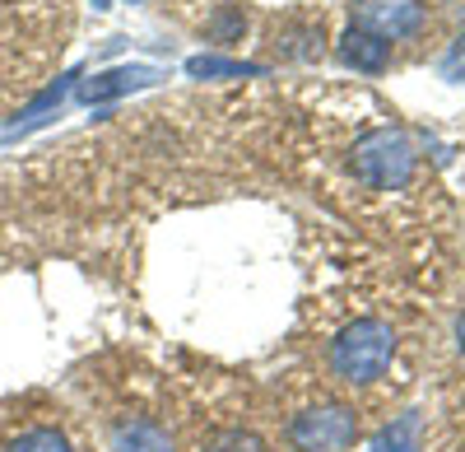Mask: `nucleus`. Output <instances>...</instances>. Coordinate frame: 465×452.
<instances>
[{"instance_id":"f257e3e1","label":"nucleus","mask_w":465,"mask_h":452,"mask_svg":"<svg viewBox=\"0 0 465 452\" xmlns=\"http://www.w3.org/2000/svg\"><path fill=\"white\" fill-rule=\"evenodd\" d=\"M396 359V331L381 317H359L349 322L335 341H331V373L349 387H368L377 383Z\"/></svg>"},{"instance_id":"f03ea898","label":"nucleus","mask_w":465,"mask_h":452,"mask_svg":"<svg viewBox=\"0 0 465 452\" xmlns=\"http://www.w3.org/2000/svg\"><path fill=\"white\" fill-rule=\"evenodd\" d=\"M354 173L377 192H396L414 177V145L405 140V131L377 126L354 145Z\"/></svg>"},{"instance_id":"7ed1b4c3","label":"nucleus","mask_w":465,"mask_h":452,"mask_svg":"<svg viewBox=\"0 0 465 452\" xmlns=\"http://www.w3.org/2000/svg\"><path fill=\"white\" fill-rule=\"evenodd\" d=\"M359 438V416L349 406H307L289 420V443L298 452H344Z\"/></svg>"},{"instance_id":"20e7f679","label":"nucleus","mask_w":465,"mask_h":452,"mask_svg":"<svg viewBox=\"0 0 465 452\" xmlns=\"http://www.w3.org/2000/svg\"><path fill=\"white\" fill-rule=\"evenodd\" d=\"M359 28L377 33L381 43H401L423 28L419 0H359Z\"/></svg>"},{"instance_id":"39448f33","label":"nucleus","mask_w":465,"mask_h":452,"mask_svg":"<svg viewBox=\"0 0 465 452\" xmlns=\"http://www.w3.org/2000/svg\"><path fill=\"white\" fill-rule=\"evenodd\" d=\"M153 80H159V70H153V65H116V70H103V75H94V80H84L80 98L84 103H107V98L131 94V89H144Z\"/></svg>"},{"instance_id":"423d86ee","label":"nucleus","mask_w":465,"mask_h":452,"mask_svg":"<svg viewBox=\"0 0 465 452\" xmlns=\"http://www.w3.org/2000/svg\"><path fill=\"white\" fill-rule=\"evenodd\" d=\"M340 56L354 65V70H368V75H377V70H386V61H391V43H381L377 33H368V28H349L344 37H340Z\"/></svg>"},{"instance_id":"0eeeda50","label":"nucleus","mask_w":465,"mask_h":452,"mask_svg":"<svg viewBox=\"0 0 465 452\" xmlns=\"http://www.w3.org/2000/svg\"><path fill=\"white\" fill-rule=\"evenodd\" d=\"M112 452H173V438L153 420H122L112 429Z\"/></svg>"},{"instance_id":"6e6552de","label":"nucleus","mask_w":465,"mask_h":452,"mask_svg":"<svg viewBox=\"0 0 465 452\" xmlns=\"http://www.w3.org/2000/svg\"><path fill=\"white\" fill-rule=\"evenodd\" d=\"M186 75H196V80H219V75L242 80V75H261V65H252V61H228V56H191V61H186Z\"/></svg>"},{"instance_id":"1a4fd4ad","label":"nucleus","mask_w":465,"mask_h":452,"mask_svg":"<svg viewBox=\"0 0 465 452\" xmlns=\"http://www.w3.org/2000/svg\"><path fill=\"white\" fill-rule=\"evenodd\" d=\"M372 452H419V416H401L396 425H386Z\"/></svg>"},{"instance_id":"9d476101","label":"nucleus","mask_w":465,"mask_h":452,"mask_svg":"<svg viewBox=\"0 0 465 452\" xmlns=\"http://www.w3.org/2000/svg\"><path fill=\"white\" fill-rule=\"evenodd\" d=\"M201 452H265V443H261L252 429H223V434L205 438Z\"/></svg>"},{"instance_id":"9b49d317","label":"nucleus","mask_w":465,"mask_h":452,"mask_svg":"<svg viewBox=\"0 0 465 452\" xmlns=\"http://www.w3.org/2000/svg\"><path fill=\"white\" fill-rule=\"evenodd\" d=\"M10 452H70V443L56 429H28L10 443Z\"/></svg>"},{"instance_id":"f8f14e48","label":"nucleus","mask_w":465,"mask_h":452,"mask_svg":"<svg viewBox=\"0 0 465 452\" xmlns=\"http://www.w3.org/2000/svg\"><path fill=\"white\" fill-rule=\"evenodd\" d=\"M70 80H74V75H65V80H61V85H52V89H47L43 98H33V103H28V107L19 112V117H28V122H33V117H43V112H47V107H56V103L65 98V89H70Z\"/></svg>"},{"instance_id":"ddd939ff","label":"nucleus","mask_w":465,"mask_h":452,"mask_svg":"<svg viewBox=\"0 0 465 452\" xmlns=\"http://www.w3.org/2000/svg\"><path fill=\"white\" fill-rule=\"evenodd\" d=\"M442 75H447V80H465V37H456V47L447 52Z\"/></svg>"},{"instance_id":"4468645a","label":"nucleus","mask_w":465,"mask_h":452,"mask_svg":"<svg viewBox=\"0 0 465 452\" xmlns=\"http://www.w3.org/2000/svg\"><path fill=\"white\" fill-rule=\"evenodd\" d=\"M232 33H242V10H223L214 19V37H232Z\"/></svg>"},{"instance_id":"2eb2a0df","label":"nucleus","mask_w":465,"mask_h":452,"mask_svg":"<svg viewBox=\"0 0 465 452\" xmlns=\"http://www.w3.org/2000/svg\"><path fill=\"white\" fill-rule=\"evenodd\" d=\"M456 341H460V350H465V313L456 317Z\"/></svg>"}]
</instances>
